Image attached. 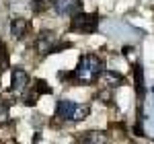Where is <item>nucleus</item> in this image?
<instances>
[{
	"label": "nucleus",
	"mask_w": 154,
	"mask_h": 144,
	"mask_svg": "<svg viewBox=\"0 0 154 144\" xmlns=\"http://www.w3.org/2000/svg\"><path fill=\"white\" fill-rule=\"evenodd\" d=\"M49 6H54V0H31V8L35 12H41Z\"/></svg>",
	"instance_id": "9b49d317"
},
{
	"label": "nucleus",
	"mask_w": 154,
	"mask_h": 144,
	"mask_svg": "<svg viewBox=\"0 0 154 144\" xmlns=\"http://www.w3.org/2000/svg\"><path fill=\"white\" fill-rule=\"evenodd\" d=\"M107 134L105 132H95V130H91V132H86L80 138V144H107Z\"/></svg>",
	"instance_id": "6e6552de"
},
{
	"label": "nucleus",
	"mask_w": 154,
	"mask_h": 144,
	"mask_svg": "<svg viewBox=\"0 0 154 144\" xmlns=\"http://www.w3.org/2000/svg\"><path fill=\"white\" fill-rule=\"evenodd\" d=\"M103 78L107 80L109 86H119V84L123 83V76H121L119 72H113V70H105L103 72Z\"/></svg>",
	"instance_id": "1a4fd4ad"
},
{
	"label": "nucleus",
	"mask_w": 154,
	"mask_h": 144,
	"mask_svg": "<svg viewBox=\"0 0 154 144\" xmlns=\"http://www.w3.org/2000/svg\"><path fill=\"white\" fill-rule=\"evenodd\" d=\"M54 8L62 17H72V14L80 12L82 2L80 0H54Z\"/></svg>",
	"instance_id": "39448f33"
},
{
	"label": "nucleus",
	"mask_w": 154,
	"mask_h": 144,
	"mask_svg": "<svg viewBox=\"0 0 154 144\" xmlns=\"http://www.w3.org/2000/svg\"><path fill=\"white\" fill-rule=\"evenodd\" d=\"M11 117V107L8 103H0V124H6Z\"/></svg>",
	"instance_id": "ddd939ff"
},
{
	"label": "nucleus",
	"mask_w": 154,
	"mask_h": 144,
	"mask_svg": "<svg viewBox=\"0 0 154 144\" xmlns=\"http://www.w3.org/2000/svg\"><path fill=\"white\" fill-rule=\"evenodd\" d=\"M27 86H29V74H27L23 68H12V83H11V89L14 91V93H23Z\"/></svg>",
	"instance_id": "423d86ee"
},
{
	"label": "nucleus",
	"mask_w": 154,
	"mask_h": 144,
	"mask_svg": "<svg viewBox=\"0 0 154 144\" xmlns=\"http://www.w3.org/2000/svg\"><path fill=\"white\" fill-rule=\"evenodd\" d=\"M6 66H8V54H6V48L0 39V70H4Z\"/></svg>",
	"instance_id": "f8f14e48"
},
{
	"label": "nucleus",
	"mask_w": 154,
	"mask_h": 144,
	"mask_svg": "<svg viewBox=\"0 0 154 144\" xmlns=\"http://www.w3.org/2000/svg\"><path fill=\"white\" fill-rule=\"evenodd\" d=\"M35 84H37V86H35V93H37V95H41V93H51V89L45 84V80H37Z\"/></svg>",
	"instance_id": "4468645a"
},
{
	"label": "nucleus",
	"mask_w": 154,
	"mask_h": 144,
	"mask_svg": "<svg viewBox=\"0 0 154 144\" xmlns=\"http://www.w3.org/2000/svg\"><path fill=\"white\" fill-rule=\"evenodd\" d=\"M99 27V14H88V12H76L72 14L70 31L74 33H95Z\"/></svg>",
	"instance_id": "7ed1b4c3"
},
{
	"label": "nucleus",
	"mask_w": 154,
	"mask_h": 144,
	"mask_svg": "<svg viewBox=\"0 0 154 144\" xmlns=\"http://www.w3.org/2000/svg\"><path fill=\"white\" fill-rule=\"evenodd\" d=\"M88 113H91L88 105H78V103L68 101V99L58 101V107H56V115L60 120H68V121H82Z\"/></svg>",
	"instance_id": "f03ea898"
},
{
	"label": "nucleus",
	"mask_w": 154,
	"mask_h": 144,
	"mask_svg": "<svg viewBox=\"0 0 154 144\" xmlns=\"http://www.w3.org/2000/svg\"><path fill=\"white\" fill-rule=\"evenodd\" d=\"M27 31H29V21H27V19L17 17V19L11 21V35L14 37V39H23V37L27 35Z\"/></svg>",
	"instance_id": "0eeeda50"
},
{
	"label": "nucleus",
	"mask_w": 154,
	"mask_h": 144,
	"mask_svg": "<svg viewBox=\"0 0 154 144\" xmlns=\"http://www.w3.org/2000/svg\"><path fill=\"white\" fill-rule=\"evenodd\" d=\"M134 78H136V91H138V95L142 97L144 95V72H142V66H136Z\"/></svg>",
	"instance_id": "9d476101"
},
{
	"label": "nucleus",
	"mask_w": 154,
	"mask_h": 144,
	"mask_svg": "<svg viewBox=\"0 0 154 144\" xmlns=\"http://www.w3.org/2000/svg\"><path fill=\"white\" fill-rule=\"evenodd\" d=\"M152 95H154V89H152Z\"/></svg>",
	"instance_id": "2eb2a0df"
},
{
	"label": "nucleus",
	"mask_w": 154,
	"mask_h": 144,
	"mask_svg": "<svg viewBox=\"0 0 154 144\" xmlns=\"http://www.w3.org/2000/svg\"><path fill=\"white\" fill-rule=\"evenodd\" d=\"M56 43H58V37L54 31H41L35 39V49L39 56H48V54H54Z\"/></svg>",
	"instance_id": "20e7f679"
},
{
	"label": "nucleus",
	"mask_w": 154,
	"mask_h": 144,
	"mask_svg": "<svg viewBox=\"0 0 154 144\" xmlns=\"http://www.w3.org/2000/svg\"><path fill=\"white\" fill-rule=\"evenodd\" d=\"M103 72H105L103 60L99 56H95V54H86V56H82L78 60L76 70L72 72V78H76L82 84H93L99 76H103Z\"/></svg>",
	"instance_id": "f257e3e1"
}]
</instances>
